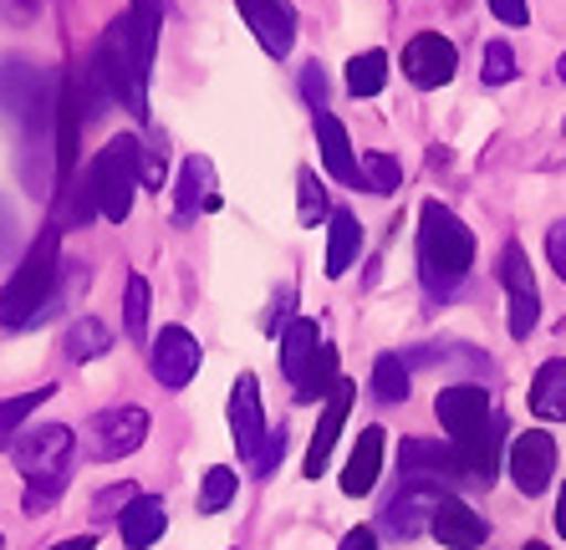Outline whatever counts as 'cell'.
<instances>
[{
    "instance_id": "6da1fadb",
    "label": "cell",
    "mask_w": 566,
    "mask_h": 550,
    "mask_svg": "<svg viewBox=\"0 0 566 550\" xmlns=\"http://www.w3.org/2000/svg\"><path fill=\"white\" fill-rule=\"evenodd\" d=\"M56 103H62V77H52L36 62H21V56L0 62V118L11 123L21 154H36V169L46 148L56 163Z\"/></svg>"
},
{
    "instance_id": "7a4b0ae2",
    "label": "cell",
    "mask_w": 566,
    "mask_h": 550,
    "mask_svg": "<svg viewBox=\"0 0 566 550\" xmlns=\"http://www.w3.org/2000/svg\"><path fill=\"white\" fill-rule=\"evenodd\" d=\"M434 413L444 423L449 444L464 464V479L470 485H495V469H501V419L490 413V393L474 388V382H460V388H444L434 398Z\"/></svg>"
},
{
    "instance_id": "3957f363",
    "label": "cell",
    "mask_w": 566,
    "mask_h": 550,
    "mask_svg": "<svg viewBox=\"0 0 566 550\" xmlns=\"http://www.w3.org/2000/svg\"><path fill=\"white\" fill-rule=\"evenodd\" d=\"M474 271V235L460 214L439 204V199H423L419 210V275L429 296H454L460 281Z\"/></svg>"
},
{
    "instance_id": "277c9868",
    "label": "cell",
    "mask_w": 566,
    "mask_h": 550,
    "mask_svg": "<svg viewBox=\"0 0 566 550\" xmlns=\"http://www.w3.org/2000/svg\"><path fill=\"white\" fill-rule=\"evenodd\" d=\"M56 281H62V230H41L36 245L21 255L15 275L0 290V327H31L52 311Z\"/></svg>"
},
{
    "instance_id": "5b68a950",
    "label": "cell",
    "mask_w": 566,
    "mask_h": 550,
    "mask_svg": "<svg viewBox=\"0 0 566 550\" xmlns=\"http://www.w3.org/2000/svg\"><path fill=\"white\" fill-rule=\"evenodd\" d=\"M11 458L15 469L27 474V510H52L56 495L66 489V469H72V429H62V423L21 429L11 444Z\"/></svg>"
},
{
    "instance_id": "8992f818",
    "label": "cell",
    "mask_w": 566,
    "mask_h": 550,
    "mask_svg": "<svg viewBox=\"0 0 566 550\" xmlns=\"http://www.w3.org/2000/svg\"><path fill=\"white\" fill-rule=\"evenodd\" d=\"M93 77L103 82L107 103L133 113V118H148V62L138 56V41H133L128 15H118L113 27L97 36L93 52Z\"/></svg>"
},
{
    "instance_id": "52a82bcc",
    "label": "cell",
    "mask_w": 566,
    "mask_h": 550,
    "mask_svg": "<svg viewBox=\"0 0 566 550\" xmlns=\"http://www.w3.org/2000/svg\"><path fill=\"white\" fill-rule=\"evenodd\" d=\"M138 154H144V144H138L133 133H118V138L93 158V169H87L93 194H97V214L113 224H123L133 214V194H138V183H144L138 179Z\"/></svg>"
},
{
    "instance_id": "ba28073f",
    "label": "cell",
    "mask_w": 566,
    "mask_h": 550,
    "mask_svg": "<svg viewBox=\"0 0 566 550\" xmlns=\"http://www.w3.org/2000/svg\"><path fill=\"white\" fill-rule=\"evenodd\" d=\"M148 438V413L144 408H103L82 423V454L97 464H118V458L138 454Z\"/></svg>"
},
{
    "instance_id": "9c48e42d",
    "label": "cell",
    "mask_w": 566,
    "mask_h": 550,
    "mask_svg": "<svg viewBox=\"0 0 566 550\" xmlns=\"http://www.w3.org/2000/svg\"><path fill=\"white\" fill-rule=\"evenodd\" d=\"M501 281H505V296H511V337L526 341L541 327V290H536V271H531L526 245H515V240L505 245Z\"/></svg>"
},
{
    "instance_id": "30bf717a",
    "label": "cell",
    "mask_w": 566,
    "mask_h": 550,
    "mask_svg": "<svg viewBox=\"0 0 566 550\" xmlns=\"http://www.w3.org/2000/svg\"><path fill=\"white\" fill-rule=\"evenodd\" d=\"M552 474H556V438L552 433H541V429H526V433H515V444H511V479L515 489L526 499L546 495L552 489Z\"/></svg>"
},
{
    "instance_id": "8fae6325",
    "label": "cell",
    "mask_w": 566,
    "mask_h": 550,
    "mask_svg": "<svg viewBox=\"0 0 566 550\" xmlns=\"http://www.w3.org/2000/svg\"><path fill=\"white\" fill-rule=\"evenodd\" d=\"M454 66H460V52H454V41L439 36V31H419V36L403 46V77L423 92L444 87V82L454 77Z\"/></svg>"
},
{
    "instance_id": "7c38bea8",
    "label": "cell",
    "mask_w": 566,
    "mask_h": 550,
    "mask_svg": "<svg viewBox=\"0 0 566 550\" xmlns=\"http://www.w3.org/2000/svg\"><path fill=\"white\" fill-rule=\"evenodd\" d=\"M235 6L265 56H276V62L291 56V46H296V6L291 0H235Z\"/></svg>"
},
{
    "instance_id": "4fadbf2b",
    "label": "cell",
    "mask_w": 566,
    "mask_h": 550,
    "mask_svg": "<svg viewBox=\"0 0 566 550\" xmlns=\"http://www.w3.org/2000/svg\"><path fill=\"white\" fill-rule=\"evenodd\" d=\"M82 123H87L82 82H77V72H66V77H62V103H56V183H72V179H77Z\"/></svg>"
},
{
    "instance_id": "5bb4252c",
    "label": "cell",
    "mask_w": 566,
    "mask_h": 550,
    "mask_svg": "<svg viewBox=\"0 0 566 550\" xmlns=\"http://www.w3.org/2000/svg\"><path fill=\"white\" fill-rule=\"evenodd\" d=\"M398 469H403V479H419V485H464V464L454 444H434V438H409L398 448Z\"/></svg>"
},
{
    "instance_id": "9a60e30c",
    "label": "cell",
    "mask_w": 566,
    "mask_h": 550,
    "mask_svg": "<svg viewBox=\"0 0 566 550\" xmlns=\"http://www.w3.org/2000/svg\"><path fill=\"white\" fill-rule=\"evenodd\" d=\"M265 408H261V382H255V372H240L235 388H230V438H235L240 458H251L261 454L265 444Z\"/></svg>"
},
{
    "instance_id": "2e32d148",
    "label": "cell",
    "mask_w": 566,
    "mask_h": 550,
    "mask_svg": "<svg viewBox=\"0 0 566 550\" xmlns=\"http://www.w3.org/2000/svg\"><path fill=\"white\" fill-rule=\"evenodd\" d=\"M148 367H154V378L164 382V388H189L199 372V341L189 327H164L154 341V352H148Z\"/></svg>"
},
{
    "instance_id": "e0dca14e",
    "label": "cell",
    "mask_w": 566,
    "mask_h": 550,
    "mask_svg": "<svg viewBox=\"0 0 566 550\" xmlns=\"http://www.w3.org/2000/svg\"><path fill=\"white\" fill-rule=\"evenodd\" d=\"M353 382H337L327 393V403H322V419H316V429H312V444H306V479H322V469H327V458H332V448H337V433H343V423H347V413H353Z\"/></svg>"
},
{
    "instance_id": "ac0fdd59",
    "label": "cell",
    "mask_w": 566,
    "mask_h": 550,
    "mask_svg": "<svg viewBox=\"0 0 566 550\" xmlns=\"http://www.w3.org/2000/svg\"><path fill=\"white\" fill-rule=\"evenodd\" d=\"M439 499H444V489H439V485L403 479V489L394 495V505L382 510V525H388L398 540H413L419 530H429V520H434V510H439Z\"/></svg>"
},
{
    "instance_id": "d6986e66",
    "label": "cell",
    "mask_w": 566,
    "mask_h": 550,
    "mask_svg": "<svg viewBox=\"0 0 566 550\" xmlns=\"http://www.w3.org/2000/svg\"><path fill=\"white\" fill-rule=\"evenodd\" d=\"M429 536L449 550H480L485 536H490V525H485V515H474L464 499L444 495L439 499V510H434V520H429Z\"/></svg>"
},
{
    "instance_id": "ffe728a7",
    "label": "cell",
    "mask_w": 566,
    "mask_h": 550,
    "mask_svg": "<svg viewBox=\"0 0 566 550\" xmlns=\"http://www.w3.org/2000/svg\"><path fill=\"white\" fill-rule=\"evenodd\" d=\"M316 352H322V327H316L312 316H291L286 331H281V372H286L291 388H302L306 382Z\"/></svg>"
},
{
    "instance_id": "44dd1931",
    "label": "cell",
    "mask_w": 566,
    "mask_h": 550,
    "mask_svg": "<svg viewBox=\"0 0 566 550\" xmlns=\"http://www.w3.org/2000/svg\"><path fill=\"white\" fill-rule=\"evenodd\" d=\"M316 144H322V169L332 173L337 183H357V154H353V138L327 107L316 113Z\"/></svg>"
},
{
    "instance_id": "7402d4cb",
    "label": "cell",
    "mask_w": 566,
    "mask_h": 550,
    "mask_svg": "<svg viewBox=\"0 0 566 550\" xmlns=\"http://www.w3.org/2000/svg\"><path fill=\"white\" fill-rule=\"evenodd\" d=\"M164 525H169L164 499H158V495H133V505L123 510V520H118L123 546H128V550H148L158 536H164Z\"/></svg>"
},
{
    "instance_id": "603a6c76",
    "label": "cell",
    "mask_w": 566,
    "mask_h": 550,
    "mask_svg": "<svg viewBox=\"0 0 566 550\" xmlns=\"http://www.w3.org/2000/svg\"><path fill=\"white\" fill-rule=\"evenodd\" d=\"M199 210H220V194H214V169L210 158H185L179 169V220H195Z\"/></svg>"
},
{
    "instance_id": "cb8c5ba5",
    "label": "cell",
    "mask_w": 566,
    "mask_h": 550,
    "mask_svg": "<svg viewBox=\"0 0 566 550\" xmlns=\"http://www.w3.org/2000/svg\"><path fill=\"white\" fill-rule=\"evenodd\" d=\"M531 413L566 423V357H552V362L536 367V378H531Z\"/></svg>"
},
{
    "instance_id": "d4e9b609",
    "label": "cell",
    "mask_w": 566,
    "mask_h": 550,
    "mask_svg": "<svg viewBox=\"0 0 566 550\" xmlns=\"http://www.w3.org/2000/svg\"><path fill=\"white\" fill-rule=\"evenodd\" d=\"M382 474V429H363V438H357L353 458H347L343 469V495H368L373 485H378Z\"/></svg>"
},
{
    "instance_id": "484cf974",
    "label": "cell",
    "mask_w": 566,
    "mask_h": 550,
    "mask_svg": "<svg viewBox=\"0 0 566 550\" xmlns=\"http://www.w3.org/2000/svg\"><path fill=\"white\" fill-rule=\"evenodd\" d=\"M357 250H363L357 214L353 210H332V220H327V275H332V281H343V275L353 271Z\"/></svg>"
},
{
    "instance_id": "4316f807",
    "label": "cell",
    "mask_w": 566,
    "mask_h": 550,
    "mask_svg": "<svg viewBox=\"0 0 566 550\" xmlns=\"http://www.w3.org/2000/svg\"><path fill=\"white\" fill-rule=\"evenodd\" d=\"M388 87V52H357L353 62H347V92L353 97H378V92Z\"/></svg>"
},
{
    "instance_id": "83f0119b",
    "label": "cell",
    "mask_w": 566,
    "mask_h": 550,
    "mask_svg": "<svg viewBox=\"0 0 566 550\" xmlns=\"http://www.w3.org/2000/svg\"><path fill=\"white\" fill-rule=\"evenodd\" d=\"M46 398H56V388L46 382V388H36V393H21V398H0V448L15 444V433L27 429V419L36 413Z\"/></svg>"
},
{
    "instance_id": "f1b7e54d",
    "label": "cell",
    "mask_w": 566,
    "mask_h": 550,
    "mask_svg": "<svg viewBox=\"0 0 566 550\" xmlns=\"http://www.w3.org/2000/svg\"><path fill=\"white\" fill-rule=\"evenodd\" d=\"M107 347H113V331H107L97 316H77L72 331H66V357H72V362H93Z\"/></svg>"
},
{
    "instance_id": "f546056e",
    "label": "cell",
    "mask_w": 566,
    "mask_h": 550,
    "mask_svg": "<svg viewBox=\"0 0 566 550\" xmlns=\"http://www.w3.org/2000/svg\"><path fill=\"white\" fill-rule=\"evenodd\" d=\"M128 27H133V41H138V56L154 66L158 27H164V0H133V6H128Z\"/></svg>"
},
{
    "instance_id": "4dcf8cb0",
    "label": "cell",
    "mask_w": 566,
    "mask_h": 550,
    "mask_svg": "<svg viewBox=\"0 0 566 550\" xmlns=\"http://www.w3.org/2000/svg\"><path fill=\"white\" fill-rule=\"evenodd\" d=\"M373 398H378V403H403V398H409V367H403V357L382 352L378 362H373Z\"/></svg>"
},
{
    "instance_id": "1f68e13d",
    "label": "cell",
    "mask_w": 566,
    "mask_h": 550,
    "mask_svg": "<svg viewBox=\"0 0 566 550\" xmlns=\"http://www.w3.org/2000/svg\"><path fill=\"white\" fill-rule=\"evenodd\" d=\"M337 347H322L312 362V372H306V382L296 388V403H327V393L337 388Z\"/></svg>"
},
{
    "instance_id": "d6a6232c",
    "label": "cell",
    "mask_w": 566,
    "mask_h": 550,
    "mask_svg": "<svg viewBox=\"0 0 566 550\" xmlns=\"http://www.w3.org/2000/svg\"><path fill=\"white\" fill-rule=\"evenodd\" d=\"M398 179H403V169L394 154H363V163H357V189H368V194H394Z\"/></svg>"
},
{
    "instance_id": "836d02e7",
    "label": "cell",
    "mask_w": 566,
    "mask_h": 550,
    "mask_svg": "<svg viewBox=\"0 0 566 550\" xmlns=\"http://www.w3.org/2000/svg\"><path fill=\"white\" fill-rule=\"evenodd\" d=\"M240 479L235 469H224V464H214V469H205V485H199V515H220L230 499H235Z\"/></svg>"
},
{
    "instance_id": "e575fe53",
    "label": "cell",
    "mask_w": 566,
    "mask_h": 550,
    "mask_svg": "<svg viewBox=\"0 0 566 550\" xmlns=\"http://www.w3.org/2000/svg\"><path fill=\"white\" fill-rule=\"evenodd\" d=\"M123 331L133 341L148 337V281L144 275H128V296H123Z\"/></svg>"
},
{
    "instance_id": "d590c367",
    "label": "cell",
    "mask_w": 566,
    "mask_h": 550,
    "mask_svg": "<svg viewBox=\"0 0 566 550\" xmlns=\"http://www.w3.org/2000/svg\"><path fill=\"white\" fill-rule=\"evenodd\" d=\"M511 77H515L511 41H485V56H480V82H485V87H505Z\"/></svg>"
},
{
    "instance_id": "8d00e7d4",
    "label": "cell",
    "mask_w": 566,
    "mask_h": 550,
    "mask_svg": "<svg viewBox=\"0 0 566 550\" xmlns=\"http://www.w3.org/2000/svg\"><path fill=\"white\" fill-rule=\"evenodd\" d=\"M296 189H302V224H322V214L332 220V210H327V189H322L316 169H302V173H296Z\"/></svg>"
},
{
    "instance_id": "74e56055",
    "label": "cell",
    "mask_w": 566,
    "mask_h": 550,
    "mask_svg": "<svg viewBox=\"0 0 566 550\" xmlns=\"http://www.w3.org/2000/svg\"><path fill=\"white\" fill-rule=\"evenodd\" d=\"M281 458H286V429H271V433H265V444H261V454H255L251 469L265 479V474H276V469H281Z\"/></svg>"
},
{
    "instance_id": "f35d334b",
    "label": "cell",
    "mask_w": 566,
    "mask_h": 550,
    "mask_svg": "<svg viewBox=\"0 0 566 550\" xmlns=\"http://www.w3.org/2000/svg\"><path fill=\"white\" fill-rule=\"evenodd\" d=\"M133 505V485H118V489H103L97 495V505H93V515H97V525H107V520H123V510Z\"/></svg>"
},
{
    "instance_id": "ab89813d",
    "label": "cell",
    "mask_w": 566,
    "mask_h": 550,
    "mask_svg": "<svg viewBox=\"0 0 566 550\" xmlns=\"http://www.w3.org/2000/svg\"><path fill=\"white\" fill-rule=\"evenodd\" d=\"M164 169H169V163H164V148L148 144L144 154H138V179H144L148 189H164Z\"/></svg>"
},
{
    "instance_id": "60d3db41",
    "label": "cell",
    "mask_w": 566,
    "mask_h": 550,
    "mask_svg": "<svg viewBox=\"0 0 566 550\" xmlns=\"http://www.w3.org/2000/svg\"><path fill=\"white\" fill-rule=\"evenodd\" d=\"M490 11L501 27H531V6L526 0H490Z\"/></svg>"
},
{
    "instance_id": "b9f144b4",
    "label": "cell",
    "mask_w": 566,
    "mask_h": 550,
    "mask_svg": "<svg viewBox=\"0 0 566 550\" xmlns=\"http://www.w3.org/2000/svg\"><path fill=\"white\" fill-rule=\"evenodd\" d=\"M546 255H552V271L562 275V286H566V220H556L546 230Z\"/></svg>"
},
{
    "instance_id": "7bdbcfd3",
    "label": "cell",
    "mask_w": 566,
    "mask_h": 550,
    "mask_svg": "<svg viewBox=\"0 0 566 550\" xmlns=\"http://www.w3.org/2000/svg\"><path fill=\"white\" fill-rule=\"evenodd\" d=\"M302 92H306V103H312L316 113L327 107V77H322V66H316V62L302 72Z\"/></svg>"
},
{
    "instance_id": "ee69618b",
    "label": "cell",
    "mask_w": 566,
    "mask_h": 550,
    "mask_svg": "<svg viewBox=\"0 0 566 550\" xmlns=\"http://www.w3.org/2000/svg\"><path fill=\"white\" fill-rule=\"evenodd\" d=\"M337 550H378V536H373L368 525H357V530H347L343 536V546Z\"/></svg>"
},
{
    "instance_id": "f6af8a7d",
    "label": "cell",
    "mask_w": 566,
    "mask_h": 550,
    "mask_svg": "<svg viewBox=\"0 0 566 550\" xmlns=\"http://www.w3.org/2000/svg\"><path fill=\"white\" fill-rule=\"evenodd\" d=\"M41 6H46V0H0V11L11 15V21H31Z\"/></svg>"
},
{
    "instance_id": "bcb514c9",
    "label": "cell",
    "mask_w": 566,
    "mask_h": 550,
    "mask_svg": "<svg viewBox=\"0 0 566 550\" xmlns=\"http://www.w3.org/2000/svg\"><path fill=\"white\" fill-rule=\"evenodd\" d=\"M52 550H97V536H72V540H56Z\"/></svg>"
},
{
    "instance_id": "7dc6e473",
    "label": "cell",
    "mask_w": 566,
    "mask_h": 550,
    "mask_svg": "<svg viewBox=\"0 0 566 550\" xmlns=\"http://www.w3.org/2000/svg\"><path fill=\"white\" fill-rule=\"evenodd\" d=\"M556 536L566 540V489H562V495H556Z\"/></svg>"
},
{
    "instance_id": "c3c4849f",
    "label": "cell",
    "mask_w": 566,
    "mask_h": 550,
    "mask_svg": "<svg viewBox=\"0 0 566 550\" xmlns=\"http://www.w3.org/2000/svg\"><path fill=\"white\" fill-rule=\"evenodd\" d=\"M556 77H562V82H566V52H562V62H556Z\"/></svg>"
},
{
    "instance_id": "681fc988",
    "label": "cell",
    "mask_w": 566,
    "mask_h": 550,
    "mask_svg": "<svg viewBox=\"0 0 566 550\" xmlns=\"http://www.w3.org/2000/svg\"><path fill=\"white\" fill-rule=\"evenodd\" d=\"M521 550H552V546H541V540H526V546H521Z\"/></svg>"
},
{
    "instance_id": "f907efd6",
    "label": "cell",
    "mask_w": 566,
    "mask_h": 550,
    "mask_svg": "<svg viewBox=\"0 0 566 550\" xmlns=\"http://www.w3.org/2000/svg\"><path fill=\"white\" fill-rule=\"evenodd\" d=\"M0 550H6V536H0Z\"/></svg>"
}]
</instances>
